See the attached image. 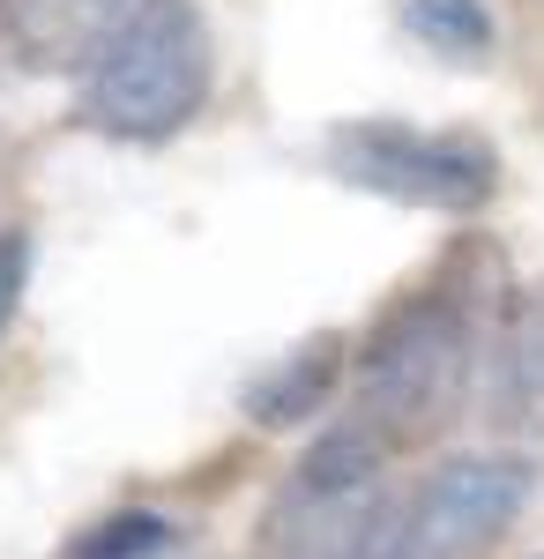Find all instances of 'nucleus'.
Listing matches in <instances>:
<instances>
[{
  "mask_svg": "<svg viewBox=\"0 0 544 559\" xmlns=\"http://www.w3.org/2000/svg\"><path fill=\"white\" fill-rule=\"evenodd\" d=\"M179 545V530L165 515H150V508H127V515H105L90 522L83 537L68 545L60 559H165Z\"/></svg>",
  "mask_w": 544,
  "mask_h": 559,
  "instance_id": "nucleus-9",
  "label": "nucleus"
},
{
  "mask_svg": "<svg viewBox=\"0 0 544 559\" xmlns=\"http://www.w3.org/2000/svg\"><path fill=\"white\" fill-rule=\"evenodd\" d=\"M522 455H456L418 485V500L380 530V559H485L530 500Z\"/></svg>",
  "mask_w": 544,
  "mask_h": 559,
  "instance_id": "nucleus-4",
  "label": "nucleus"
},
{
  "mask_svg": "<svg viewBox=\"0 0 544 559\" xmlns=\"http://www.w3.org/2000/svg\"><path fill=\"white\" fill-rule=\"evenodd\" d=\"M216 75V45L194 0H142L134 23L83 75V128L113 142H172L202 112Z\"/></svg>",
  "mask_w": 544,
  "mask_h": 559,
  "instance_id": "nucleus-2",
  "label": "nucleus"
},
{
  "mask_svg": "<svg viewBox=\"0 0 544 559\" xmlns=\"http://www.w3.org/2000/svg\"><path fill=\"white\" fill-rule=\"evenodd\" d=\"M329 173L343 187L388 194L403 210L470 216L500 194V150L470 128H403V120H343L329 134Z\"/></svg>",
  "mask_w": 544,
  "mask_h": 559,
  "instance_id": "nucleus-3",
  "label": "nucleus"
},
{
  "mask_svg": "<svg viewBox=\"0 0 544 559\" xmlns=\"http://www.w3.org/2000/svg\"><path fill=\"white\" fill-rule=\"evenodd\" d=\"M500 411L515 426L544 432V284L515 306L507 321V344H500Z\"/></svg>",
  "mask_w": 544,
  "mask_h": 559,
  "instance_id": "nucleus-7",
  "label": "nucleus"
},
{
  "mask_svg": "<svg viewBox=\"0 0 544 559\" xmlns=\"http://www.w3.org/2000/svg\"><path fill=\"white\" fill-rule=\"evenodd\" d=\"M142 0H8V45L31 75H90Z\"/></svg>",
  "mask_w": 544,
  "mask_h": 559,
  "instance_id": "nucleus-5",
  "label": "nucleus"
},
{
  "mask_svg": "<svg viewBox=\"0 0 544 559\" xmlns=\"http://www.w3.org/2000/svg\"><path fill=\"white\" fill-rule=\"evenodd\" d=\"M343 329H321V336H306L298 350H284L261 381H247V418L269 432L298 426V418H314L321 403L335 395V381H343Z\"/></svg>",
  "mask_w": 544,
  "mask_h": 559,
  "instance_id": "nucleus-6",
  "label": "nucleus"
},
{
  "mask_svg": "<svg viewBox=\"0 0 544 559\" xmlns=\"http://www.w3.org/2000/svg\"><path fill=\"white\" fill-rule=\"evenodd\" d=\"M477 329L485 321L456 292H440V284L411 292L358 350V411L351 418L388 455L448 432L462 411V388H470V366H477Z\"/></svg>",
  "mask_w": 544,
  "mask_h": 559,
  "instance_id": "nucleus-1",
  "label": "nucleus"
},
{
  "mask_svg": "<svg viewBox=\"0 0 544 559\" xmlns=\"http://www.w3.org/2000/svg\"><path fill=\"white\" fill-rule=\"evenodd\" d=\"M23 284H31V239L23 231H0V336L23 306Z\"/></svg>",
  "mask_w": 544,
  "mask_h": 559,
  "instance_id": "nucleus-10",
  "label": "nucleus"
},
{
  "mask_svg": "<svg viewBox=\"0 0 544 559\" xmlns=\"http://www.w3.org/2000/svg\"><path fill=\"white\" fill-rule=\"evenodd\" d=\"M403 31L418 45H433L440 60H485L493 52V15L485 0H395Z\"/></svg>",
  "mask_w": 544,
  "mask_h": 559,
  "instance_id": "nucleus-8",
  "label": "nucleus"
}]
</instances>
